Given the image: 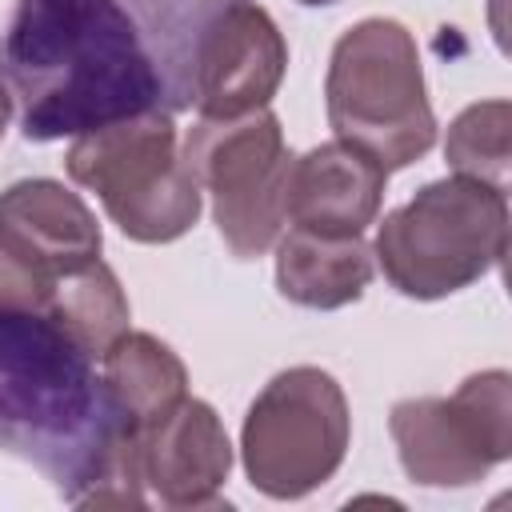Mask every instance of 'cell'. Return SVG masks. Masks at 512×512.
Instances as JSON below:
<instances>
[{"instance_id":"277c9868","label":"cell","mask_w":512,"mask_h":512,"mask_svg":"<svg viewBox=\"0 0 512 512\" xmlns=\"http://www.w3.org/2000/svg\"><path fill=\"white\" fill-rule=\"evenodd\" d=\"M324 104L336 140L368 152L388 172L408 168L436 144L420 52L400 20L368 16L336 40Z\"/></svg>"},{"instance_id":"30bf717a","label":"cell","mask_w":512,"mask_h":512,"mask_svg":"<svg viewBox=\"0 0 512 512\" xmlns=\"http://www.w3.org/2000/svg\"><path fill=\"white\" fill-rule=\"evenodd\" d=\"M140 480L168 508H212L232 472V444L212 404L180 400L136 432Z\"/></svg>"},{"instance_id":"8fae6325","label":"cell","mask_w":512,"mask_h":512,"mask_svg":"<svg viewBox=\"0 0 512 512\" xmlns=\"http://www.w3.org/2000/svg\"><path fill=\"white\" fill-rule=\"evenodd\" d=\"M0 244L52 284L100 260L104 236L92 208L72 188L32 176L0 192Z\"/></svg>"},{"instance_id":"5bb4252c","label":"cell","mask_w":512,"mask_h":512,"mask_svg":"<svg viewBox=\"0 0 512 512\" xmlns=\"http://www.w3.org/2000/svg\"><path fill=\"white\" fill-rule=\"evenodd\" d=\"M100 384L120 424L140 432L188 396V368L152 332H124L100 356Z\"/></svg>"},{"instance_id":"52a82bcc","label":"cell","mask_w":512,"mask_h":512,"mask_svg":"<svg viewBox=\"0 0 512 512\" xmlns=\"http://www.w3.org/2000/svg\"><path fill=\"white\" fill-rule=\"evenodd\" d=\"M352 416L344 388L312 364L276 372L252 400L240 432L244 472L272 500H300L344 464Z\"/></svg>"},{"instance_id":"5b68a950","label":"cell","mask_w":512,"mask_h":512,"mask_svg":"<svg viewBox=\"0 0 512 512\" xmlns=\"http://www.w3.org/2000/svg\"><path fill=\"white\" fill-rule=\"evenodd\" d=\"M68 176L96 192L112 224L140 244L184 236L204 208V192L180 160L172 112H140L72 140Z\"/></svg>"},{"instance_id":"2e32d148","label":"cell","mask_w":512,"mask_h":512,"mask_svg":"<svg viewBox=\"0 0 512 512\" xmlns=\"http://www.w3.org/2000/svg\"><path fill=\"white\" fill-rule=\"evenodd\" d=\"M444 160L456 176H472L504 188L512 168V104L508 100L468 104L448 124Z\"/></svg>"},{"instance_id":"4fadbf2b","label":"cell","mask_w":512,"mask_h":512,"mask_svg":"<svg viewBox=\"0 0 512 512\" xmlns=\"http://www.w3.org/2000/svg\"><path fill=\"white\" fill-rule=\"evenodd\" d=\"M372 272V248L360 236L288 228L276 240V288L300 308H344L364 296Z\"/></svg>"},{"instance_id":"ac0fdd59","label":"cell","mask_w":512,"mask_h":512,"mask_svg":"<svg viewBox=\"0 0 512 512\" xmlns=\"http://www.w3.org/2000/svg\"><path fill=\"white\" fill-rule=\"evenodd\" d=\"M12 96H8V88L0 84V140H4V132H8V120H12Z\"/></svg>"},{"instance_id":"9c48e42d","label":"cell","mask_w":512,"mask_h":512,"mask_svg":"<svg viewBox=\"0 0 512 512\" xmlns=\"http://www.w3.org/2000/svg\"><path fill=\"white\" fill-rule=\"evenodd\" d=\"M288 68V44L256 0H224L204 28L196 52L200 116H240L268 108Z\"/></svg>"},{"instance_id":"7a4b0ae2","label":"cell","mask_w":512,"mask_h":512,"mask_svg":"<svg viewBox=\"0 0 512 512\" xmlns=\"http://www.w3.org/2000/svg\"><path fill=\"white\" fill-rule=\"evenodd\" d=\"M120 432L92 356L48 308H0V448L32 460L76 504Z\"/></svg>"},{"instance_id":"e0dca14e","label":"cell","mask_w":512,"mask_h":512,"mask_svg":"<svg viewBox=\"0 0 512 512\" xmlns=\"http://www.w3.org/2000/svg\"><path fill=\"white\" fill-rule=\"evenodd\" d=\"M0 308H48V280L0 244Z\"/></svg>"},{"instance_id":"3957f363","label":"cell","mask_w":512,"mask_h":512,"mask_svg":"<svg viewBox=\"0 0 512 512\" xmlns=\"http://www.w3.org/2000/svg\"><path fill=\"white\" fill-rule=\"evenodd\" d=\"M504 252V188L456 172L424 184L408 204L392 208L372 244L384 280L412 300H440L476 284L504 260Z\"/></svg>"},{"instance_id":"6da1fadb","label":"cell","mask_w":512,"mask_h":512,"mask_svg":"<svg viewBox=\"0 0 512 512\" xmlns=\"http://www.w3.org/2000/svg\"><path fill=\"white\" fill-rule=\"evenodd\" d=\"M224 0H16L0 84L36 144L192 108L196 52Z\"/></svg>"},{"instance_id":"9a60e30c","label":"cell","mask_w":512,"mask_h":512,"mask_svg":"<svg viewBox=\"0 0 512 512\" xmlns=\"http://www.w3.org/2000/svg\"><path fill=\"white\" fill-rule=\"evenodd\" d=\"M48 316L88 352L104 356V348L128 332V296L116 280V272L104 260H92L60 280L48 284Z\"/></svg>"},{"instance_id":"7c38bea8","label":"cell","mask_w":512,"mask_h":512,"mask_svg":"<svg viewBox=\"0 0 512 512\" xmlns=\"http://www.w3.org/2000/svg\"><path fill=\"white\" fill-rule=\"evenodd\" d=\"M388 168L368 152L328 140L304 156H292L284 216L292 228L324 232V236H360L384 200Z\"/></svg>"},{"instance_id":"8992f818","label":"cell","mask_w":512,"mask_h":512,"mask_svg":"<svg viewBox=\"0 0 512 512\" xmlns=\"http://www.w3.org/2000/svg\"><path fill=\"white\" fill-rule=\"evenodd\" d=\"M180 160L200 192L212 196L216 228L236 260H256L280 240L292 152L276 112L200 116L184 136Z\"/></svg>"},{"instance_id":"d6986e66","label":"cell","mask_w":512,"mask_h":512,"mask_svg":"<svg viewBox=\"0 0 512 512\" xmlns=\"http://www.w3.org/2000/svg\"><path fill=\"white\" fill-rule=\"evenodd\" d=\"M300 4H308V8H320V4H336V0H300Z\"/></svg>"},{"instance_id":"ba28073f","label":"cell","mask_w":512,"mask_h":512,"mask_svg":"<svg viewBox=\"0 0 512 512\" xmlns=\"http://www.w3.org/2000/svg\"><path fill=\"white\" fill-rule=\"evenodd\" d=\"M408 480L464 488L512 456V376L488 368L468 376L448 400L408 396L388 416Z\"/></svg>"}]
</instances>
